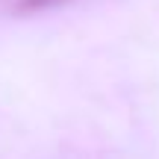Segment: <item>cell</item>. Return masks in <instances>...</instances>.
Returning a JSON list of instances; mask_svg holds the SVG:
<instances>
[{
    "instance_id": "obj_1",
    "label": "cell",
    "mask_w": 159,
    "mask_h": 159,
    "mask_svg": "<svg viewBox=\"0 0 159 159\" xmlns=\"http://www.w3.org/2000/svg\"><path fill=\"white\" fill-rule=\"evenodd\" d=\"M50 3H59V0H24V9H44V6H50Z\"/></svg>"
}]
</instances>
